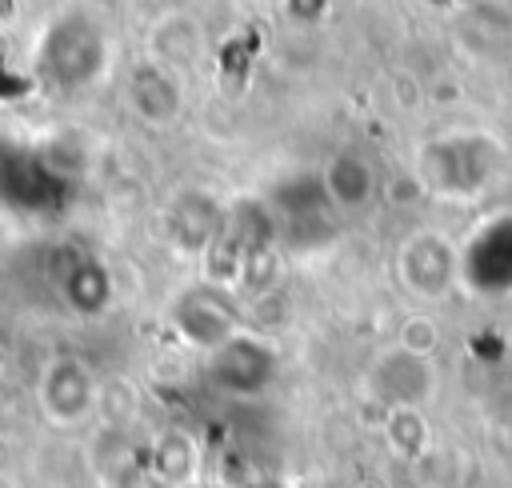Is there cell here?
<instances>
[{
  "instance_id": "obj_13",
  "label": "cell",
  "mask_w": 512,
  "mask_h": 488,
  "mask_svg": "<svg viewBox=\"0 0 512 488\" xmlns=\"http://www.w3.org/2000/svg\"><path fill=\"white\" fill-rule=\"evenodd\" d=\"M184 488H212V484H200V480H192V484H184Z\"/></svg>"
},
{
  "instance_id": "obj_2",
  "label": "cell",
  "mask_w": 512,
  "mask_h": 488,
  "mask_svg": "<svg viewBox=\"0 0 512 488\" xmlns=\"http://www.w3.org/2000/svg\"><path fill=\"white\" fill-rule=\"evenodd\" d=\"M36 400H40V412L52 424L72 428V424H84L96 412V404H100V380L88 368V360H80L72 352H60V356H52L40 368Z\"/></svg>"
},
{
  "instance_id": "obj_10",
  "label": "cell",
  "mask_w": 512,
  "mask_h": 488,
  "mask_svg": "<svg viewBox=\"0 0 512 488\" xmlns=\"http://www.w3.org/2000/svg\"><path fill=\"white\" fill-rule=\"evenodd\" d=\"M448 252H452V248H448L444 240H436V236H416V240H408L404 252H400V268H404L408 288H416V292H424V296L444 292L448 268H452V256H448Z\"/></svg>"
},
{
  "instance_id": "obj_12",
  "label": "cell",
  "mask_w": 512,
  "mask_h": 488,
  "mask_svg": "<svg viewBox=\"0 0 512 488\" xmlns=\"http://www.w3.org/2000/svg\"><path fill=\"white\" fill-rule=\"evenodd\" d=\"M252 488H280V484H272V480H260V484H252Z\"/></svg>"
},
{
  "instance_id": "obj_11",
  "label": "cell",
  "mask_w": 512,
  "mask_h": 488,
  "mask_svg": "<svg viewBox=\"0 0 512 488\" xmlns=\"http://www.w3.org/2000/svg\"><path fill=\"white\" fill-rule=\"evenodd\" d=\"M152 476L164 480L168 488H184L192 480H200V456H196V440L184 432V428H164L156 440H152Z\"/></svg>"
},
{
  "instance_id": "obj_4",
  "label": "cell",
  "mask_w": 512,
  "mask_h": 488,
  "mask_svg": "<svg viewBox=\"0 0 512 488\" xmlns=\"http://www.w3.org/2000/svg\"><path fill=\"white\" fill-rule=\"evenodd\" d=\"M172 324H176V332H180L188 344L212 352L216 344H224L228 336L240 332V308H236V300L224 292V284L200 280V284H192V288H184V292L176 296V304H172Z\"/></svg>"
},
{
  "instance_id": "obj_5",
  "label": "cell",
  "mask_w": 512,
  "mask_h": 488,
  "mask_svg": "<svg viewBox=\"0 0 512 488\" xmlns=\"http://www.w3.org/2000/svg\"><path fill=\"white\" fill-rule=\"evenodd\" d=\"M124 104L128 112L148 124V128H168L176 124V116L184 112V84H180V72L164 68L160 60H140L132 64L128 80H124Z\"/></svg>"
},
{
  "instance_id": "obj_7",
  "label": "cell",
  "mask_w": 512,
  "mask_h": 488,
  "mask_svg": "<svg viewBox=\"0 0 512 488\" xmlns=\"http://www.w3.org/2000/svg\"><path fill=\"white\" fill-rule=\"evenodd\" d=\"M60 260H64V272L56 276V292L60 300L76 312V316H92L108 304L112 296V276L104 272L100 260H92L88 252L80 248H56Z\"/></svg>"
},
{
  "instance_id": "obj_8",
  "label": "cell",
  "mask_w": 512,
  "mask_h": 488,
  "mask_svg": "<svg viewBox=\"0 0 512 488\" xmlns=\"http://www.w3.org/2000/svg\"><path fill=\"white\" fill-rule=\"evenodd\" d=\"M148 48H152V60H160L172 72H184V68L200 64L208 40H204V28H200L196 16H188V12H164L152 24Z\"/></svg>"
},
{
  "instance_id": "obj_3",
  "label": "cell",
  "mask_w": 512,
  "mask_h": 488,
  "mask_svg": "<svg viewBox=\"0 0 512 488\" xmlns=\"http://www.w3.org/2000/svg\"><path fill=\"white\" fill-rule=\"evenodd\" d=\"M272 376H276L272 344L260 336H248L244 328L208 352V380L216 392H224L232 400H252L260 392H268Z\"/></svg>"
},
{
  "instance_id": "obj_1",
  "label": "cell",
  "mask_w": 512,
  "mask_h": 488,
  "mask_svg": "<svg viewBox=\"0 0 512 488\" xmlns=\"http://www.w3.org/2000/svg\"><path fill=\"white\" fill-rule=\"evenodd\" d=\"M36 76L56 88V92H80L88 84H96L108 68V40H104V28L72 8V12H60L44 24L40 40H36Z\"/></svg>"
},
{
  "instance_id": "obj_9",
  "label": "cell",
  "mask_w": 512,
  "mask_h": 488,
  "mask_svg": "<svg viewBox=\"0 0 512 488\" xmlns=\"http://www.w3.org/2000/svg\"><path fill=\"white\" fill-rule=\"evenodd\" d=\"M320 184H324V196H328L332 208L352 212V208H364V204L372 200V192H376V172H372V164H368L360 152L344 148V152H336V156L324 164Z\"/></svg>"
},
{
  "instance_id": "obj_6",
  "label": "cell",
  "mask_w": 512,
  "mask_h": 488,
  "mask_svg": "<svg viewBox=\"0 0 512 488\" xmlns=\"http://www.w3.org/2000/svg\"><path fill=\"white\" fill-rule=\"evenodd\" d=\"M224 204L212 196V192H204V188H188V192H180L172 204H168V232H172V240L180 244V248H192V252H200V248H212L216 244V236H220V228H224Z\"/></svg>"
}]
</instances>
